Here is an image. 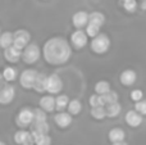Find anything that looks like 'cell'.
<instances>
[{
	"instance_id": "obj_1",
	"label": "cell",
	"mask_w": 146,
	"mask_h": 145,
	"mask_svg": "<svg viewBox=\"0 0 146 145\" xmlns=\"http://www.w3.org/2000/svg\"><path fill=\"white\" fill-rule=\"evenodd\" d=\"M42 55L49 64L60 66L69 61L72 55V49L68 41L63 37H51L45 43L42 48Z\"/></svg>"
},
{
	"instance_id": "obj_2",
	"label": "cell",
	"mask_w": 146,
	"mask_h": 145,
	"mask_svg": "<svg viewBox=\"0 0 146 145\" xmlns=\"http://www.w3.org/2000/svg\"><path fill=\"white\" fill-rule=\"evenodd\" d=\"M110 48V40L105 33H100L91 41V50L96 54H104Z\"/></svg>"
},
{
	"instance_id": "obj_3",
	"label": "cell",
	"mask_w": 146,
	"mask_h": 145,
	"mask_svg": "<svg viewBox=\"0 0 146 145\" xmlns=\"http://www.w3.org/2000/svg\"><path fill=\"white\" fill-rule=\"evenodd\" d=\"M31 41V33L28 32L27 30H17L14 32V43H13V46H15L19 50H25L28 45H30Z\"/></svg>"
},
{
	"instance_id": "obj_4",
	"label": "cell",
	"mask_w": 146,
	"mask_h": 145,
	"mask_svg": "<svg viewBox=\"0 0 146 145\" xmlns=\"http://www.w3.org/2000/svg\"><path fill=\"white\" fill-rule=\"evenodd\" d=\"M33 120H35V112L30 108H23V109L19 110V113L15 117V122L19 127H27V126H31L33 123Z\"/></svg>"
},
{
	"instance_id": "obj_5",
	"label": "cell",
	"mask_w": 146,
	"mask_h": 145,
	"mask_svg": "<svg viewBox=\"0 0 146 145\" xmlns=\"http://www.w3.org/2000/svg\"><path fill=\"white\" fill-rule=\"evenodd\" d=\"M37 76L38 72L36 69H25L19 76L21 86L25 87V89H33Z\"/></svg>"
},
{
	"instance_id": "obj_6",
	"label": "cell",
	"mask_w": 146,
	"mask_h": 145,
	"mask_svg": "<svg viewBox=\"0 0 146 145\" xmlns=\"http://www.w3.org/2000/svg\"><path fill=\"white\" fill-rule=\"evenodd\" d=\"M40 48H38L36 44H30L27 48L23 50V54H22V59L25 63L27 64H33L38 61L40 58Z\"/></svg>"
},
{
	"instance_id": "obj_7",
	"label": "cell",
	"mask_w": 146,
	"mask_h": 145,
	"mask_svg": "<svg viewBox=\"0 0 146 145\" xmlns=\"http://www.w3.org/2000/svg\"><path fill=\"white\" fill-rule=\"evenodd\" d=\"M72 23L77 30H82L83 27H87V25L90 23V14L85 10H80L76 12L72 17Z\"/></svg>"
},
{
	"instance_id": "obj_8",
	"label": "cell",
	"mask_w": 146,
	"mask_h": 145,
	"mask_svg": "<svg viewBox=\"0 0 146 145\" xmlns=\"http://www.w3.org/2000/svg\"><path fill=\"white\" fill-rule=\"evenodd\" d=\"M63 90V82L58 74H50L48 77V92L50 95L59 94Z\"/></svg>"
},
{
	"instance_id": "obj_9",
	"label": "cell",
	"mask_w": 146,
	"mask_h": 145,
	"mask_svg": "<svg viewBox=\"0 0 146 145\" xmlns=\"http://www.w3.org/2000/svg\"><path fill=\"white\" fill-rule=\"evenodd\" d=\"M87 37L88 36H87V33H86V31L77 30L71 35V43L76 49H81V48H83V46H86V44H87V41H88Z\"/></svg>"
},
{
	"instance_id": "obj_10",
	"label": "cell",
	"mask_w": 146,
	"mask_h": 145,
	"mask_svg": "<svg viewBox=\"0 0 146 145\" xmlns=\"http://www.w3.org/2000/svg\"><path fill=\"white\" fill-rule=\"evenodd\" d=\"M14 96H15V90L12 85L3 86L1 91H0V103H1L3 105H7L13 102Z\"/></svg>"
},
{
	"instance_id": "obj_11",
	"label": "cell",
	"mask_w": 146,
	"mask_h": 145,
	"mask_svg": "<svg viewBox=\"0 0 146 145\" xmlns=\"http://www.w3.org/2000/svg\"><path fill=\"white\" fill-rule=\"evenodd\" d=\"M14 141L18 145H25V144H35L32 138V134L28 132L26 130H18L14 134Z\"/></svg>"
},
{
	"instance_id": "obj_12",
	"label": "cell",
	"mask_w": 146,
	"mask_h": 145,
	"mask_svg": "<svg viewBox=\"0 0 146 145\" xmlns=\"http://www.w3.org/2000/svg\"><path fill=\"white\" fill-rule=\"evenodd\" d=\"M54 122L56 123L58 127L67 128V127H69L72 123V116L66 112H59V113H56L55 117H54Z\"/></svg>"
},
{
	"instance_id": "obj_13",
	"label": "cell",
	"mask_w": 146,
	"mask_h": 145,
	"mask_svg": "<svg viewBox=\"0 0 146 145\" xmlns=\"http://www.w3.org/2000/svg\"><path fill=\"white\" fill-rule=\"evenodd\" d=\"M22 54H23L22 50L17 49L15 46H10V48L4 50V58L7 59L8 62H10V63H17V62L22 58Z\"/></svg>"
},
{
	"instance_id": "obj_14",
	"label": "cell",
	"mask_w": 146,
	"mask_h": 145,
	"mask_svg": "<svg viewBox=\"0 0 146 145\" xmlns=\"http://www.w3.org/2000/svg\"><path fill=\"white\" fill-rule=\"evenodd\" d=\"M142 122V116L137 110H128L126 113V123L131 127H139Z\"/></svg>"
},
{
	"instance_id": "obj_15",
	"label": "cell",
	"mask_w": 146,
	"mask_h": 145,
	"mask_svg": "<svg viewBox=\"0 0 146 145\" xmlns=\"http://www.w3.org/2000/svg\"><path fill=\"white\" fill-rule=\"evenodd\" d=\"M119 80H121L122 85H124V86H132L137 80V74L133 69H126L121 73Z\"/></svg>"
},
{
	"instance_id": "obj_16",
	"label": "cell",
	"mask_w": 146,
	"mask_h": 145,
	"mask_svg": "<svg viewBox=\"0 0 146 145\" xmlns=\"http://www.w3.org/2000/svg\"><path fill=\"white\" fill-rule=\"evenodd\" d=\"M40 108L45 112H53L54 109H56V103L55 98H53V95H45L40 99Z\"/></svg>"
},
{
	"instance_id": "obj_17",
	"label": "cell",
	"mask_w": 146,
	"mask_h": 145,
	"mask_svg": "<svg viewBox=\"0 0 146 145\" xmlns=\"http://www.w3.org/2000/svg\"><path fill=\"white\" fill-rule=\"evenodd\" d=\"M48 77L46 74L44 73H38L37 78H36V82H35V86H33V90L36 92H45L48 91Z\"/></svg>"
},
{
	"instance_id": "obj_18",
	"label": "cell",
	"mask_w": 146,
	"mask_h": 145,
	"mask_svg": "<svg viewBox=\"0 0 146 145\" xmlns=\"http://www.w3.org/2000/svg\"><path fill=\"white\" fill-rule=\"evenodd\" d=\"M108 138L110 140V143L115 144V143H121V141H124V138H126V132H124L122 128L115 127L111 128L108 134Z\"/></svg>"
},
{
	"instance_id": "obj_19",
	"label": "cell",
	"mask_w": 146,
	"mask_h": 145,
	"mask_svg": "<svg viewBox=\"0 0 146 145\" xmlns=\"http://www.w3.org/2000/svg\"><path fill=\"white\" fill-rule=\"evenodd\" d=\"M49 130H50V126L48 122H37L31 125V131L38 134V135H48Z\"/></svg>"
},
{
	"instance_id": "obj_20",
	"label": "cell",
	"mask_w": 146,
	"mask_h": 145,
	"mask_svg": "<svg viewBox=\"0 0 146 145\" xmlns=\"http://www.w3.org/2000/svg\"><path fill=\"white\" fill-rule=\"evenodd\" d=\"M13 43H14V33L3 32V35L0 36V45H1V48L5 50V49L13 46Z\"/></svg>"
},
{
	"instance_id": "obj_21",
	"label": "cell",
	"mask_w": 146,
	"mask_h": 145,
	"mask_svg": "<svg viewBox=\"0 0 146 145\" xmlns=\"http://www.w3.org/2000/svg\"><path fill=\"white\" fill-rule=\"evenodd\" d=\"M111 89H110V84H109L108 81H99L96 82L95 85V92L98 95H101V96H104V95H106L108 92H110Z\"/></svg>"
},
{
	"instance_id": "obj_22",
	"label": "cell",
	"mask_w": 146,
	"mask_h": 145,
	"mask_svg": "<svg viewBox=\"0 0 146 145\" xmlns=\"http://www.w3.org/2000/svg\"><path fill=\"white\" fill-rule=\"evenodd\" d=\"M106 109V117L109 118H115L121 114V110H122V107L119 103H113V104H109L105 107Z\"/></svg>"
},
{
	"instance_id": "obj_23",
	"label": "cell",
	"mask_w": 146,
	"mask_h": 145,
	"mask_svg": "<svg viewBox=\"0 0 146 145\" xmlns=\"http://www.w3.org/2000/svg\"><path fill=\"white\" fill-rule=\"evenodd\" d=\"M69 102H71V100L68 99V96H67V95H64V94L58 95V96L55 98L56 110H58V112H63L64 109H68Z\"/></svg>"
},
{
	"instance_id": "obj_24",
	"label": "cell",
	"mask_w": 146,
	"mask_h": 145,
	"mask_svg": "<svg viewBox=\"0 0 146 145\" xmlns=\"http://www.w3.org/2000/svg\"><path fill=\"white\" fill-rule=\"evenodd\" d=\"M90 23L101 27V26L105 23V15H104L101 12H92V13H90Z\"/></svg>"
},
{
	"instance_id": "obj_25",
	"label": "cell",
	"mask_w": 146,
	"mask_h": 145,
	"mask_svg": "<svg viewBox=\"0 0 146 145\" xmlns=\"http://www.w3.org/2000/svg\"><path fill=\"white\" fill-rule=\"evenodd\" d=\"M3 78L8 82H12L17 78V69L13 67H5L3 69Z\"/></svg>"
},
{
	"instance_id": "obj_26",
	"label": "cell",
	"mask_w": 146,
	"mask_h": 145,
	"mask_svg": "<svg viewBox=\"0 0 146 145\" xmlns=\"http://www.w3.org/2000/svg\"><path fill=\"white\" fill-rule=\"evenodd\" d=\"M82 109V104L78 99H72L68 105V113L71 116H77Z\"/></svg>"
},
{
	"instance_id": "obj_27",
	"label": "cell",
	"mask_w": 146,
	"mask_h": 145,
	"mask_svg": "<svg viewBox=\"0 0 146 145\" xmlns=\"http://www.w3.org/2000/svg\"><path fill=\"white\" fill-rule=\"evenodd\" d=\"M88 103H90L91 108H96V107H105V103H104V99L101 95L94 94L90 96L88 99Z\"/></svg>"
},
{
	"instance_id": "obj_28",
	"label": "cell",
	"mask_w": 146,
	"mask_h": 145,
	"mask_svg": "<svg viewBox=\"0 0 146 145\" xmlns=\"http://www.w3.org/2000/svg\"><path fill=\"white\" fill-rule=\"evenodd\" d=\"M91 116L95 120H103L106 117V109L104 107H96V108H91Z\"/></svg>"
},
{
	"instance_id": "obj_29",
	"label": "cell",
	"mask_w": 146,
	"mask_h": 145,
	"mask_svg": "<svg viewBox=\"0 0 146 145\" xmlns=\"http://www.w3.org/2000/svg\"><path fill=\"white\" fill-rule=\"evenodd\" d=\"M86 33H87V36L95 39L96 36L100 35V27H99V26L92 25V23H88L87 27H86Z\"/></svg>"
},
{
	"instance_id": "obj_30",
	"label": "cell",
	"mask_w": 146,
	"mask_h": 145,
	"mask_svg": "<svg viewBox=\"0 0 146 145\" xmlns=\"http://www.w3.org/2000/svg\"><path fill=\"white\" fill-rule=\"evenodd\" d=\"M103 99H104V103H105V107H106V105L113 104V103H118V94H117L115 91H110L106 95H104Z\"/></svg>"
},
{
	"instance_id": "obj_31",
	"label": "cell",
	"mask_w": 146,
	"mask_h": 145,
	"mask_svg": "<svg viewBox=\"0 0 146 145\" xmlns=\"http://www.w3.org/2000/svg\"><path fill=\"white\" fill-rule=\"evenodd\" d=\"M33 112H35V120H33V123L48 122V121H46V113H45V110H42L41 108H37V109H33Z\"/></svg>"
},
{
	"instance_id": "obj_32",
	"label": "cell",
	"mask_w": 146,
	"mask_h": 145,
	"mask_svg": "<svg viewBox=\"0 0 146 145\" xmlns=\"http://www.w3.org/2000/svg\"><path fill=\"white\" fill-rule=\"evenodd\" d=\"M35 145H51V138L49 135H40L35 139Z\"/></svg>"
},
{
	"instance_id": "obj_33",
	"label": "cell",
	"mask_w": 146,
	"mask_h": 145,
	"mask_svg": "<svg viewBox=\"0 0 146 145\" xmlns=\"http://www.w3.org/2000/svg\"><path fill=\"white\" fill-rule=\"evenodd\" d=\"M123 7H124V9H126L127 12L132 13V12H135V10H136L137 1H136V0H124V1H123Z\"/></svg>"
},
{
	"instance_id": "obj_34",
	"label": "cell",
	"mask_w": 146,
	"mask_h": 145,
	"mask_svg": "<svg viewBox=\"0 0 146 145\" xmlns=\"http://www.w3.org/2000/svg\"><path fill=\"white\" fill-rule=\"evenodd\" d=\"M131 99L133 100V102H141L142 100V98H144V92H142V90H140V89H135V90H132L131 91Z\"/></svg>"
},
{
	"instance_id": "obj_35",
	"label": "cell",
	"mask_w": 146,
	"mask_h": 145,
	"mask_svg": "<svg viewBox=\"0 0 146 145\" xmlns=\"http://www.w3.org/2000/svg\"><path fill=\"white\" fill-rule=\"evenodd\" d=\"M135 110L140 113L141 116H146V100H141V102H137L135 104Z\"/></svg>"
},
{
	"instance_id": "obj_36",
	"label": "cell",
	"mask_w": 146,
	"mask_h": 145,
	"mask_svg": "<svg viewBox=\"0 0 146 145\" xmlns=\"http://www.w3.org/2000/svg\"><path fill=\"white\" fill-rule=\"evenodd\" d=\"M141 9H142V10H146V0H142V3H141Z\"/></svg>"
},
{
	"instance_id": "obj_37",
	"label": "cell",
	"mask_w": 146,
	"mask_h": 145,
	"mask_svg": "<svg viewBox=\"0 0 146 145\" xmlns=\"http://www.w3.org/2000/svg\"><path fill=\"white\" fill-rule=\"evenodd\" d=\"M111 145H128L126 141H121V143H115V144H111Z\"/></svg>"
},
{
	"instance_id": "obj_38",
	"label": "cell",
	"mask_w": 146,
	"mask_h": 145,
	"mask_svg": "<svg viewBox=\"0 0 146 145\" xmlns=\"http://www.w3.org/2000/svg\"><path fill=\"white\" fill-rule=\"evenodd\" d=\"M0 145H5V143H4V141H1V143H0Z\"/></svg>"
},
{
	"instance_id": "obj_39",
	"label": "cell",
	"mask_w": 146,
	"mask_h": 145,
	"mask_svg": "<svg viewBox=\"0 0 146 145\" xmlns=\"http://www.w3.org/2000/svg\"><path fill=\"white\" fill-rule=\"evenodd\" d=\"M25 145H35V144H25Z\"/></svg>"
},
{
	"instance_id": "obj_40",
	"label": "cell",
	"mask_w": 146,
	"mask_h": 145,
	"mask_svg": "<svg viewBox=\"0 0 146 145\" xmlns=\"http://www.w3.org/2000/svg\"><path fill=\"white\" fill-rule=\"evenodd\" d=\"M123 1H124V0H123Z\"/></svg>"
}]
</instances>
